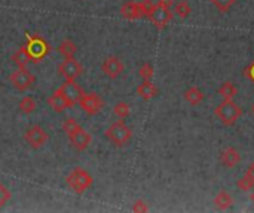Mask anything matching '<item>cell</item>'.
Segmentation results:
<instances>
[{"label":"cell","mask_w":254,"mask_h":213,"mask_svg":"<svg viewBox=\"0 0 254 213\" xmlns=\"http://www.w3.org/2000/svg\"><path fill=\"white\" fill-rule=\"evenodd\" d=\"M63 129L67 133L70 144L77 150V151H85L92 142V136L89 132H86L74 119H67L63 123Z\"/></svg>","instance_id":"cell-1"},{"label":"cell","mask_w":254,"mask_h":213,"mask_svg":"<svg viewBox=\"0 0 254 213\" xmlns=\"http://www.w3.org/2000/svg\"><path fill=\"white\" fill-rule=\"evenodd\" d=\"M214 116L220 120L225 126H234L237 120L243 116V108L234 102V99H225L222 104H219L214 110Z\"/></svg>","instance_id":"cell-2"},{"label":"cell","mask_w":254,"mask_h":213,"mask_svg":"<svg viewBox=\"0 0 254 213\" xmlns=\"http://www.w3.org/2000/svg\"><path fill=\"white\" fill-rule=\"evenodd\" d=\"M106 138L116 147H124L127 145L131 138H132V132L131 129L125 125L124 120H118L115 122L107 130H106Z\"/></svg>","instance_id":"cell-3"},{"label":"cell","mask_w":254,"mask_h":213,"mask_svg":"<svg viewBox=\"0 0 254 213\" xmlns=\"http://www.w3.org/2000/svg\"><path fill=\"white\" fill-rule=\"evenodd\" d=\"M92 182H94V179H92L91 173L88 170H85L83 168H76L67 176V185L77 194L85 193L92 185Z\"/></svg>","instance_id":"cell-4"},{"label":"cell","mask_w":254,"mask_h":213,"mask_svg":"<svg viewBox=\"0 0 254 213\" xmlns=\"http://www.w3.org/2000/svg\"><path fill=\"white\" fill-rule=\"evenodd\" d=\"M24 139H25V142H27L31 148L39 150V148H42V147L49 141V135H48V132H46L42 126L33 125V126H30V128L25 130Z\"/></svg>","instance_id":"cell-5"},{"label":"cell","mask_w":254,"mask_h":213,"mask_svg":"<svg viewBox=\"0 0 254 213\" xmlns=\"http://www.w3.org/2000/svg\"><path fill=\"white\" fill-rule=\"evenodd\" d=\"M9 82L12 83V86L16 90L24 92V90H28L34 85L36 77L28 70H25V67H24V68H18L16 71H13L9 77Z\"/></svg>","instance_id":"cell-6"},{"label":"cell","mask_w":254,"mask_h":213,"mask_svg":"<svg viewBox=\"0 0 254 213\" xmlns=\"http://www.w3.org/2000/svg\"><path fill=\"white\" fill-rule=\"evenodd\" d=\"M57 92H60V93L65 98V101L68 102L70 107L79 104L80 99H82L83 95H85L83 89H82L77 83H74V80H73V82H71V80H65V83H63V85L60 86V89H57Z\"/></svg>","instance_id":"cell-7"},{"label":"cell","mask_w":254,"mask_h":213,"mask_svg":"<svg viewBox=\"0 0 254 213\" xmlns=\"http://www.w3.org/2000/svg\"><path fill=\"white\" fill-rule=\"evenodd\" d=\"M79 105L88 116H97L101 113L104 107V101L98 93H85Z\"/></svg>","instance_id":"cell-8"},{"label":"cell","mask_w":254,"mask_h":213,"mask_svg":"<svg viewBox=\"0 0 254 213\" xmlns=\"http://www.w3.org/2000/svg\"><path fill=\"white\" fill-rule=\"evenodd\" d=\"M124 70H125V65H124V62H122V59H121L119 56H115V55L107 56V58L103 61V64H101V71H103V74H104L106 77L112 79V80L118 79V77L124 73Z\"/></svg>","instance_id":"cell-9"},{"label":"cell","mask_w":254,"mask_h":213,"mask_svg":"<svg viewBox=\"0 0 254 213\" xmlns=\"http://www.w3.org/2000/svg\"><path fill=\"white\" fill-rule=\"evenodd\" d=\"M58 71L60 74L65 79V80H76L77 77L82 76L83 73V67L80 65L79 61H76L74 58H68V59H64L60 67H58Z\"/></svg>","instance_id":"cell-10"},{"label":"cell","mask_w":254,"mask_h":213,"mask_svg":"<svg viewBox=\"0 0 254 213\" xmlns=\"http://www.w3.org/2000/svg\"><path fill=\"white\" fill-rule=\"evenodd\" d=\"M25 49H27L31 61H39V59L45 58L46 53L49 52V46L46 44V42L43 39L37 37V36L28 39V43H27Z\"/></svg>","instance_id":"cell-11"},{"label":"cell","mask_w":254,"mask_h":213,"mask_svg":"<svg viewBox=\"0 0 254 213\" xmlns=\"http://www.w3.org/2000/svg\"><path fill=\"white\" fill-rule=\"evenodd\" d=\"M173 12L168 7H162L159 4H155V7L152 9V12L149 13V19L152 21V24H155L158 28H165L171 21H173Z\"/></svg>","instance_id":"cell-12"},{"label":"cell","mask_w":254,"mask_h":213,"mask_svg":"<svg viewBox=\"0 0 254 213\" xmlns=\"http://www.w3.org/2000/svg\"><path fill=\"white\" fill-rule=\"evenodd\" d=\"M241 162V154L235 147H228L220 153V163L226 169H234L240 165Z\"/></svg>","instance_id":"cell-13"},{"label":"cell","mask_w":254,"mask_h":213,"mask_svg":"<svg viewBox=\"0 0 254 213\" xmlns=\"http://www.w3.org/2000/svg\"><path fill=\"white\" fill-rule=\"evenodd\" d=\"M121 15H122V18L131 19V21L132 19L144 18V13H143V9H141L140 1H125L121 6Z\"/></svg>","instance_id":"cell-14"},{"label":"cell","mask_w":254,"mask_h":213,"mask_svg":"<svg viewBox=\"0 0 254 213\" xmlns=\"http://www.w3.org/2000/svg\"><path fill=\"white\" fill-rule=\"evenodd\" d=\"M158 92L159 90L152 83V80H143V83L137 86V95L144 101H150L152 98H155L158 95Z\"/></svg>","instance_id":"cell-15"},{"label":"cell","mask_w":254,"mask_h":213,"mask_svg":"<svg viewBox=\"0 0 254 213\" xmlns=\"http://www.w3.org/2000/svg\"><path fill=\"white\" fill-rule=\"evenodd\" d=\"M183 98H185V101L188 104H190L192 107H196V105H199L204 101L205 95H204V92L198 86H190L189 89L185 90Z\"/></svg>","instance_id":"cell-16"},{"label":"cell","mask_w":254,"mask_h":213,"mask_svg":"<svg viewBox=\"0 0 254 213\" xmlns=\"http://www.w3.org/2000/svg\"><path fill=\"white\" fill-rule=\"evenodd\" d=\"M48 104H49V107L55 111V113H63V111H65L70 105H68V102L65 101V98L60 93V92H54L49 98H48Z\"/></svg>","instance_id":"cell-17"},{"label":"cell","mask_w":254,"mask_h":213,"mask_svg":"<svg viewBox=\"0 0 254 213\" xmlns=\"http://www.w3.org/2000/svg\"><path fill=\"white\" fill-rule=\"evenodd\" d=\"M234 205V197L226 191V190H222L216 197H214V206L219 209V211H228L229 208H232Z\"/></svg>","instance_id":"cell-18"},{"label":"cell","mask_w":254,"mask_h":213,"mask_svg":"<svg viewBox=\"0 0 254 213\" xmlns=\"http://www.w3.org/2000/svg\"><path fill=\"white\" fill-rule=\"evenodd\" d=\"M57 50H58V53H61L65 59H68V58H74V55H76V52H77V46H76V43L71 42L70 39H65V40H63V42L60 43V46L57 47Z\"/></svg>","instance_id":"cell-19"},{"label":"cell","mask_w":254,"mask_h":213,"mask_svg":"<svg viewBox=\"0 0 254 213\" xmlns=\"http://www.w3.org/2000/svg\"><path fill=\"white\" fill-rule=\"evenodd\" d=\"M219 95L223 96V99H234L238 95V87L232 82H225L219 87Z\"/></svg>","instance_id":"cell-20"},{"label":"cell","mask_w":254,"mask_h":213,"mask_svg":"<svg viewBox=\"0 0 254 213\" xmlns=\"http://www.w3.org/2000/svg\"><path fill=\"white\" fill-rule=\"evenodd\" d=\"M12 61L18 65V68H24V67L31 61V58H30V55H28L25 46L19 47V49L12 55Z\"/></svg>","instance_id":"cell-21"},{"label":"cell","mask_w":254,"mask_h":213,"mask_svg":"<svg viewBox=\"0 0 254 213\" xmlns=\"http://www.w3.org/2000/svg\"><path fill=\"white\" fill-rule=\"evenodd\" d=\"M174 13H176L179 18L186 19V18H189V15L192 13V7H190V4H189L186 0H179V1L176 3V6H174Z\"/></svg>","instance_id":"cell-22"},{"label":"cell","mask_w":254,"mask_h":213,"mask_svg":"<svg viewBox=\"0 0 254 213\" xmlns=\"http://www.w3.org/2000/svg\"><path fill=\"white\" fill-rule=\"evenodd\" d=\"M19 111L25 116L31 114L34 110H36V101L31 98V96H24L21 101H19V105H18Z\"/></svg>","instance_id":"cell-23"},{"label":"cell","mask_w":254,"mask_h":213,"mask_svg":"<svg viewBox=\"0 0 254 213\" xmlns=\"http://www.w3.org/2000/svg\"><path fill=\"white\" fill-rule=\"evenodd\" d=\"M210 1L213 3V6H214L219 12L226 13V12H229V10L237 4L238 0H210Z\"/></svg>","instance_id":"cell-24"},{"label":"cell","mask_w":254,"mask_h":213,"mask_svg":"<svg viewBox=\"0 0 254 213\" xmlns=\"http://www.w3.org/2000/svg\"><path fill=\"white\" fill-rule=\"evenodd\" d=\"M113 113H115V116L119 117V119H127V117L129 116V113H131V107H129L128 102L121 101V102H118V104L115 105Z\"/></svg>","instance_id":"cell-25"},{"label":"cell","mask_w":254,"mask_h":213,"mask_svg":"<svg viewBox=\"0 0 254 213\" xmlns=\"http://www.w3.org/2000/svg\"><path fill=\"white\" fill-rule=\"evenodd\" d=\"M138 76L143 79V80H152L153 76H155V70H153V65L149 64V62H144L140 68H138Z\"/></svg>","instance_id":"cell-26"},{"label":"cell","mask_w":254,"mask_h":213,"mask_svg":"<svg viewBox=\"0 0 254 213\" xmlns=\"http://www.w3.org/2000/svg\"><path fill=\"white\" fill-rule=\"evenodd\" d=\"M237 187H238V190H240V191H252V190L254 188V182L250 179V176L244 175L243 178H240V179H238Z\"/></svg>","instance_id":"cell-27"},{"label":"cell","mask_w":254,"mask_h":213,"mask_svg":"<svg viewBox=\"0 0 254 213\" xmlns=\"http://www.w3.org/2000/svg\"><path fill=\"white\" fill-rule=\"evenodd\" d=\"M12 199V193L0 182V209Z\"/></svg>","instance_id":"cell-28"},{"label":"cell","mask_w":254,"mask_h":213,"mask_svg":"<svg viewBox=\"0 0 254 213\" xmlns=\"http://www.w3.org/2000/svg\"><path fill=\"white\" fill-rule=\"evenodd\" d=\"M149 211V206L146 205V202H143V200H137L134 205H132V212H137V213H143V212H147Z\"/></svg>","instance_id":"cell-29"},{"label":"cell","mask_w":254,"mask_h":213,"mask_svg":"<svg viewBox=\"0 0 254 213\" xmlns=\"http://www.w3.org/2000/svg\"><path fill=\"white\" fill-rule=\"evenodd\" d=\"M244 76H246V77H249V79H250V80L254 83V62L250 65V67H247V68L244 70Z\"/></svg>","instance_id":"cell-30"},{"label":"cell","mask_w":254,"mask_h":213,"mask_svg":"<svg viewBox=\"0 0 254 213\" xmlns=\"http://www.w3.org/2000/svg\"><path fill=\"white\" fill-rule=\"evenodd\" d=\"M173 3H174V0H159L156 4H159V6H162V7H171L173 6Z\"/></svg>","instance_id":"cell-31"},{"label":"cell","mask_w":254,"mask_h":213,"mask_svg":"<svg viewBox=\"0 0 254 213\" xmlns=\"http://www.w3.org/2000/svg\"><path fill=\"white\" fill-rule=\"evenodd\" d=\"M246 175H247V176H250V179L254 182V162L250 165V166H249V169H247Z\"/></svg>","instance_id":"cell-32"},{"label":"cell","mask_w":254,"mask_h":213,"mask_svg":"<svg viewBox=\"0 0 254 213\" xmlns=\"http://www.w3.org/2000/svg\"><path fill=\"white\" fill-rule=\"evenodd\" d=\"M252 114H253V116H254V104H253V105H252Z\"/></svg>","instance_id":"cell-33"},{"label":"cell","mask_w":254,"mask_h":213,"mask_svg":"<svg viewBox=\"0 0 254 213\" xmlns=\"http://www.w3.org/2000/svg\"><path fill=\"white\" fill-rule=\"evenodd\" d=\"M252 200H253V203H254V191L252 193Z\"/></svg>","instance_id":"cell-34"}]
</instances>
